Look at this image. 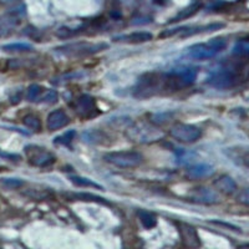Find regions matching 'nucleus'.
Instances as JSON below:
<instances>
[{
	"label": "nucleus",
	"mask_w": 249,
	"mask_h": 249,
	"mask_svg": "<svg viewBox=\"0 0 249 249\" xmlns=\"http://www.w3.org/2000/svg\"><path fill=\"white\" fill-rule=\"evenodd\" d=\"M72 108L81 119H91L97 113L95 100L90 95H81L72 102Z\"/></svg>",
	"instance_id": "nucleus-9"
},
{
	"label": "nucleus",
	"mask_w": 249,
	"mask_h": 249,
	"mask_svg": "<svg viewBox=\"0 0 249 249\" xmlns=\"http://www.w3.org/2000/svg\"><path fill=\"white\" fill-rule=\"evenodd\" d=\"M227 46V41L224 37H214V39L207 41V43H199L191 46L188 54L191 57L196 60H207L212 59L215 55L219 54Z\"/></svg>",
	"instance_id": "nucleus-3"
},
{
	"label": "nucleus",
	"mask_w": 249,
	"mask_h": 249,
	"mask_svg": "<svg viewBox=\"0 0 249 249\" xmlns=\"http://www.w3.org/2000/svg\"><path fill=\"white\" fill-rule=\"evenodd\" d=\"M227 156L239 166L249 168V151L243 148H230L226 151Z\"/></svg>",
	"instance_id": "nucleus-17"
},
{
	"label": "nucleus",
	"mask_w": 249,
	"mask_h": 249,
	"mask_svg": "<svg viewBox=\"0 0 249 249\" xmlns=\"http://www.w3.org/2000/svg\"><path fill=\"white\" fill-rule=\"evenodd\" d=\"M241 248H244V247H249V244H242V246H239Z\"/></svg>",
	"instance_id": "nucleus-38"
},
{
	"label": "nucleus",
	"mask_w": 249,
	"mask_h": 249,
	"mask_svg": "<svg viewBox=\"0 0 249 249\" xmlns=\"http://www.w3.org/2000/svg\"><path fill=\"white\" fill-rule=\"evenodd\" d=\"M84 140L89 143H93V144H102L105 140H107L108 137L106 136V133H104L102 131L99 130H90L84 132Z\"/></svg>",
	"instance_id": "nucleus-20"
},
{
	"label": "nucleus",
	"mask_w": 249,
	"mask_h": 249,
	"mask_svg": "<svg viewBox=\"0 0 249 249\" xmlns=\"http://www.w3.org/2000/svg\"><path fill=\"white\" fill-rule=\"evenodd\" d=\"M172 119L173 113L171 112H159L150 115L151 124H153L155 126H163V124H168Z\"/></svg>",
	"instance_id": "nucleus-25"
},
{
	"label": "nucleus",
	"mask_w": 249,
	"mask_h": 249,
	"mask_svg": "<svg viewBox=\"0 0 249 249\" xmlns=\"http://www.w3.org/2000/svg\"><path fill=\"white\" fill-rule=\"evenodd\" d=\"M0 157L1 159H5V160H12V161H18L20 159L18 155H12V153H6L4 151L0 150Z\"/></svg>",
	"instance_id": "nucleus-35"
},
{
	"label": "nucleus",
	"mask_w": 249,
	"mask_h": 249,
	"mask_svg": "<svg viewBox=\"0 0 249 249\" xmlns=\"http://www.w3.org/2000/svg\"><path fill=\"white\" fill-rule=\"evenodd\" d=\"M184 30H186V28H176V29H168V30H163V31H162L161 34H160V37H161V39H164V37L175 36V35L177 34V33H179V31H182V33H183Z\"/></svg>",
	"instance_id": "nucleus-32"
},
{
	"label": "nucleus",
	"mask_w": 249,
	"mask_h": 249,
	"mask_svg": "<svg viewBox=\"0 0 249 249\" xmlns=\"http://www.w3.org/2000/svg\"><path fill=\"white\" fill-rule=\"evenodd\" d=\"M214 170L212 166L207 163H198V164H192L188 170L186 171V176L190 179H201L207 178L210 176L213 175Z\"/></svg>",
	"instance_id": "nucleus-14"
},
{
	"label": "nucleus",
	"mask_w": 249,
	"mask_h": 249,
	"mask_svg": "<svg viewBox=\"0 0 249 249\" xmlns=\"http://www.w3.org/2000/svg\"><path fill=\"white\" fill-rule=\"evenodd\" d=\"M170 135L178 142L192 143L199 140L202 132L198 127L188 124H175L171 127Z\"/></svg>",
	"instance_id": "nucleus-8"
},
{
	"label": "nucleus",
	"mask_w": 249,
	"mask_h": 249,
	"mask_svg": "<svg viewBox=\"0 0 249 249\" xmlns=\"http://www.w3.org/2000/svg\"><path fill=\"white\" fill-rule=\"evenodd\" d=\"M71 183L75 184L77 187H82V188H96V190H104V187L100 184L95 183L91 179L85 178V177H79V176H71L70 177Z\"/></svg>",
	"instance_id": "nucleus-22"
},
{
	"label": "nucleus",
	"mask_w": 249,
	"mask_h": 249,
	"mask_svg": "<svg viewBox=\"0 0 249 249\" xmlns=\"http://www.w3.org/2000/svg\"><path fill=\"white\" fill-rule=\"evenodd\" d=\"M104 160L120 168H135L143 162V156L136 151H113L105 153Z\"/></svg>",
	"instance_id": "nucleus-4"
},
{
	"label": "nucleus",
	"mask_w": 249,
	"mask_h": 249,
	"mask_svg": "<svg viewBox=\"0 0 249 249\" xmlns=\"http://www.w3.org/2000/svg\"><path fill=\"white\" fill-rule=\"evenodd\" d=\"M238 202L244 204V206H249V187L238 195Z\"/></svg>",
	"instance_id": "nucleus-33"
},
{
	"label": "nucleus",
	"mask_w": 249,
	"mask_h": 249,
	"mask_svg": "<svg viewBox=\"0 0 249 249\" xmlns=\"http://www.w3.org/2000/svg\"><path fill=\"white\" fill-rule=\"evenodd\" d=\"M199 8H201V1H199V0H195L190 6H187V8L183 9L181 13H178V14L176 15L171 21H172V23H177V21H181V20L192 17L193 14H196V13L198 12Z\"/></svg>",
	"instance_id": "nucleus-19"
},
{
	"label": "nucleus",
	"mask_w": 249,
	"mask_h": 249,
	"mask_svg": "<svg viewBox=\"0 0 249 249\" xmlns=\"http://www.w3.org/2000/svg\"><path fill=\"white\" fill-rule=\"evenodd\" d=\"M196 157H197V156H196L195 153L183 152V151H179V152H177V160H178V161L183 164L191 163V162L195 161Z\"/></svg>",
	"instance_id": "nucleus-30"
},
{
	"label": "nucleus",
	"mask_w": 249,
	"mask_h": 249,
	"mask_svg": "<svg viewBox=\"0 0 249 249\" xmlns=\"http://www.w3.org/2000/svg\"><path fill=\"white\" fill-rule=\"evenodd\" d=\"M14 0H0V3H4V4H8V3H12Z\"/></svg>",
	"instance_id": "nucleus-37"
},
{
	"label": "nucleus",
	"mask_w": 249,
	"mask_h": 249,
	"mask_svg": "<svg viewBox=\"0 0 249 249\" xmlns=\"http://www.w3.org/2000/svg\"><path fill=\"white\" fill-rule=\"evenodd\" d=\"M23 122L26 127L31 128V130L39 131L40 128H41V122H40V119L37 116H35V115H33V113L26 115V116L23 119Z\"/></svg>",
	"instance_id": "nucleus-28"
},
{
	"label": "nucleus",
	"mask_w": 249,
	"mask_h": 249,
	"mask_svg": "<svg viewBox=\"0 0 249 249\" xmlns=\"http://www.w3.org/2000/svg\"><path fill=\"white\" fill-rule=\"evenodd\" d=\"M153 35L148 31H136V33H131L127 35H122V36L116 37L117 41H122V43L127 44H142L151 41Z\"/></svg>",
	"instance_id": "nucleus-16"
},
{
	"label": "nucleus",
	"mask_w": 249,
	"mask_h": 249,
	"mask_svg": "<svg viewBox=\"0 0 249 249\" xmlns=\"http://www.w3.org/2000/svg\"><path fill=\"white\" fill-rule=\"evenodd\" d=\"M197 79L195 69H181L171 72H146L133 88V96L137 99H150L159 95H168L191 86Z\"/></svg>",
	"instance_id": "nucleus-1"
},
{
	"label": "nucleus",
	"mask_w": 249,
	"mask_h": 249,
	"mask_svg": "<svg viewBox=\"0 0 249 249\" xmlns=\"http://www.w3.org/2000/svg\"><path fill=\"white\" fill-rule=\"evenodd\" d=\"M24 15H25L24 6H19L0 15V37L9 36L12 33H14L15 29L21 23Z\"/></svg>",
	"instance_id": "nucleus-6"
},
{
	"label": "nucleus",
	"mask_w": 249,
	"mask_h": 249,
	"mask_svg": "<svg viewBox=\"0 0 249 249\" xmlns=\"http://www.w3.org/2000/svg\"><path fill=\"white\" fill-rule=\"evenodd\" d=\"M31 45L25 43H15V44H8V45L3 46V50L8 51V53H25V51L31 50Z\"/></svg>",
	"instance_id": "nucleus-27"
},
{
	"label": "nucleus",
	"mask_w": 249,
	"mask_h": 249,
	"mask_svg": "<svg viewBox=\"0 0 249 249\" xmlns=\"http://www.w3.org/2000/svg\"><path fill=\"white\" fill-rule=\"evenodd\" d=\"M69 124H70V119L62 110H55L50 112L48 120H46V126H48V130L50 131L60 130V128L68 126Z\"/></svg>",
	"instance_id": "nucleus-13"
},
{
	"label": "nucleus",
	"mask_w": 249,
	"mask_h": 249,
	"mask_svg": "<svg viewBox=\"0 0 249 249\" xmlns=\"http://www.w3.org/2000/svg\"><path fill=\"white\" fill-rule=\"evenodd\" d=\"M249 76V71L242 62H227L215 69L208 76V84L217 89H231Z\"/></svg>",
	"instance_id": "nucleus-2"
},
{
	"label": "nucleus",
	"mask_w": 249,
	"mask_h": 249,
	"mask_svg": "<svg viewBox=\"0 0 249 249\" xmlns=\"http://www.w3.org/2000/svg\"><path fill=\"white\" fill-rule=\"evenodd\" d=\"M213 186H214V188L218 192H221L227 196L233 195V193L237 191V183H235V181L231 177V176L227 175L218 177L214 181V183H213Z\"/></svg>",
	"instance_id": "nucleus-15"
},
{
	"label": "nucleus",
	"mask_w": 249,
	"mask_h": 249,
	"mask_svg": "<svg viewBox=\"0 0 249 249\" xmlns=\"http://www.w3.org/2000/svg\"><path fill=\"white\" fill-rule=\"evenodd\" d=\"M177 226H178L181 241L184 247H187V248H199L202 246L198 233H197L195 227L187 223H177Z\"/></svg>",
	"instance_id": "nucleus-11"
},
{
	"label": "nucleus",
	"mask_w": 249,
	"mask_h": 249,
	"mask_svg": "<svg viewBox=\"0 0 249 249\" xmlns=\"http://www.w3.org/2000/svg\"><path fill=\"white\" fill-rule=\"evenodd\" d=\"M25 153L29 160V163L35 166V167L45 168L55 162V156L53 153L49 152L46 148L39 147L35 144L26 146Z\"/></svg>",
	"instance_id": "nucleus-7"
},
{
	"label": "nucleus",
	"mask_w": 249,
	"mask_h": 249,
	"mask_svg": "<svg viewBox=\"0 0 249 249\" xmlns=\"http://www.w3.org/2000/svg\"><path fill=\"white\" fill-rule=\"evenodd\" d=\"M233 54L238 57H249V39H241L233 46Z\"/></svg>",
	"instance_id": "nucleus-24"
},
{
	"label": "nucleus",
	"mask_w": 249,
	"mask_h": 249,
	"mask_svg": "<svg viewBox=\"0 0 249 249\" xmlns=\"http://www.w3.org/2000/svg\"><path fill=\"white\" fill-rule=\"evenodd\" d=\"M45 89H43L39 85H31L28 89V92H26V99L29 101H41L44 97L43 93H45Z\"/></svg>",
	"instance_id": "nucleus-26"
},
{
	"label": "nucleus",
	"mask_w": 249,
	"mask_h": 249,
	"mask_svg": "<svg viewBox=\"0 0 249 249\" xmlns=\"http://www.w3.org/2000/svg\"><path fill=\"white\" fill-rule=\"evenodd\" d=\"M212 223H213V224H217V226L224 227V228H227V230H230V231H234V232H241V230H239V228H238V227L233 226V224H230V223H226V222L213 221Z\"/></svg>",
	"instance_id": "nucleus-34"
},
{
	"label": "nucleus",
	"mask_w": 249,
	"mask_h": 249,
	"mask_svg": "<svg viewBox=\"0 0 249 249\" xmlns=\"http://www.w3.org/2000/svg\"><path fill=\"white\" fill-rule=\"evenodd\" d=\"M156 4H159V5H163V4H166V1L167 0H153Z\"/></svg>",
	"instance_id": "nucleus-36"
},
{
	"label": "nucleus",
	"mask_w": 249,
	"mask_h": 249,
	"mask_svg": "<svg viewBox=\"0 0 249 249\" xmlns=\"http://www.w3.org/2000/svg\"><path fill=\"white\" fill-rule=\"evenodd\" d=\"M190 199L198 204H215L219 202L217 193L207 187H198L190 193Z\"/></svg>",
	"instance_id": "nucleus-12"
},
{
	"label": "nucleus",
	"mask_w": 249,
	"mask_h": 249,
	"mask_svg": "<svg viewBox=\"0 0 249 249\" xmlns=\"http://www.w3.org/2000/svg\"><path fill=\"white\" fill-rule=\"evenodd\" d=\"M75 135H76V132H75L74 130L68 131V132H65L64 135H61V136L56 137V139H55V143L64 144V146H69V144L72 142V140H74Z\"/></svg>",
	"instance_id": "nucleus-29"
},
{
	"label": "nucleus",
	"mask_w": 249,
	"mask_h": 249,
	"mask_svg": "<svg viewBox=\"0 0 249 249\" xmlns=\"http://www.w3.org/2000/svg\"><path fill=\"white\" fill-rule=\"evenodd\" d=\"M224 28L223 24L221 23H215V24H211V25L207 26H201V28H195L191 29V30H184L182 33V36L187 37V36H192V35L199 34V33H206V31H214V30H219V29Z\"/></svg>",
	"instance_id": "nucleus-23"
},
{
	"label": "nucleus",
	"mask_w": 249,
	"mask_h": 249,
	"mask_svg": "<svg viewBox=\"0 0 249 249\" xmlns=\"http://www.w3.org/2000/svg\"><path fill=\"white\" fill-rule=\"evenodd\" d=\"M128 137L133 141L139 142H150L157 141L161 137V132L157 130H152V127L147 124H136L128 130Z\"/></svg>",
	"instance_id": "nucleus-10"
},
{
	"label": "nucleus",
	"mask_w": 249,
	"mask_h": 249,
	"mask_svg": "<svg viewBox=\"0 0 249 249\" xmlns=\"http://www.w3.org/2000/svg\"><path fill=\"white\" fill-rule=\"evenodd\" d=\"M137 215H139L141 224L146 230H152V228L157 226V217L153 213L148 212V211H139Z\"/></svg>",
	"instance_id": "nucleus-21"
},
{
	"label": "nucleus",
	"mask_w": 249,
	"mask_h": 249,
	"mask_svg": "<svg viewBox=\"0 0 249 249\" xmlns=\"http://www.w3.org/2000/svg\"><path fill=\"white\" fill-rule=\"evenodd\" d=\"M69 201H82V202H96V203L110 204L105 198H101L99 196L92 195V193H71V195H65Z\"/></svg>",
	"instance_id": "nucleus-18"
},
{
	"label": "nucleus",
	"mask_w": 249,
	"mask_h": 249,
	"mask_svg": "<svg viewBox=\"0 0 249 249\" xmlns=\"http://www.w3.org/2000/svg\"><path fill=\"white\" fill-rule=\"evenodd\" d=\"M106 48H107V44L105 43L92 44L86 43V41H79V43L66 44V45L60 46V48L56 49V51L61 55H64V56L81 57L96 54V53H100V51Z\"/></svg>",
	"instance_id": "nucleus-5"
},
{
	"label": "nucleus",
	"mask_w": 249,
	"mask_h": 249,
	"mask_svg": "<svg viewBox=\"0 0 249 249\" xmlns=\"http://www.w3.org/2000/svg\"><path fill=\"white\" fill-rule=\"evenodd\" d=\"M3 184L10 190H17V188H20L21 186H24V181L18 178H4Z\"/></svg>",
	"instance_id": "nucleus-31"
}]
</instances>
